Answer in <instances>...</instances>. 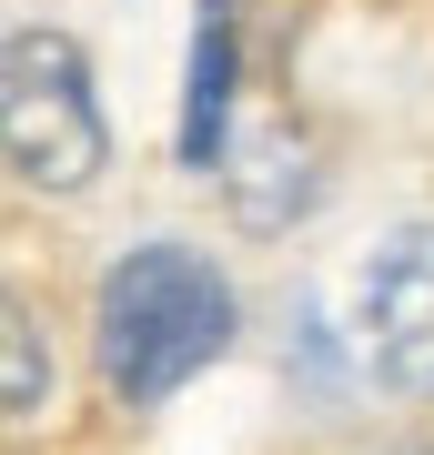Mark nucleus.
Instances as JSON below:
<instances>
[{
  "label": "nucleus",
  "instance_id": "nucleus-1",
  "mask_svg": "<svg viewBox=\"0 0 434 455\" xmlns=\"http://www.w3.org/2000/svg\"><path fill=\"white\" fill-rule=\"evenodd\" d=\"M101 385L122 405H172L193 374L233 344V283L212 274L193 243H131L112 274H101Z\"/></svg>",
  "mask_w": 434,
  "mask_h": 455
},
{
  "label": "nucleus",
  "instance_id": "nucleus-2",
  "mask_svg": "<svg viewBox=\"0 0 434 455\" xmlns=\"http://www.w3.org/2000/svg\"><path fill=\"white\" fill-rule=\"evenodd\" d=\"M0 142H11L20 193H81L112 163V122H101L91 61L71 31H11L0 51Z\"/></svg>",
  "mask_w": 434,
  "mask_h": 455
},
{
  "label": "nucleus",
  "instance_id": "nucleus-3",
  "mask_svg": "<svg viewBox=\"0 0 434 455\" xmlns=\"http://www.w3.org/2000/svg\"><path fill=\"white\" fill-rule=\"evenodd\" d=\"M354 344L394 395H434V223H404L354 274Z\"/></svg>",
  "mask_w": 434,
  "mask_h": 455
},
{
  "label": "nucleus",
  "instance_id": "nucleus-4",
  "mask_svg": "<svg viewBox=\"0 0 434 455\" xmlns=\"http://www.w3.org/2000/svg\"><path fill=\"white\" fill-rule=\"evenodd\" d=\"M233 0L193 11V82H182V172H233Z\"/></svg>",
  "mask_w": 434,
  "mask_h": 455
},
{
  "label": "nucleus",
  "instance_id": "nucleus-5",
  "mask_svg": "<svg viewBox=\"0 0 434 455\" xmlns=\"http://www.w3.org/2000/svg\"><path fill=\"white\" fill-rule=\"evenodd\" d=\"M0 344H11L0 415H11V425H31V415L51 405V355H41V314H31V293H11V304H0Z\"/></svg>",
  "mask_w": 434,
  "mask_h": 455
},
{
  "label": "nucleus",
  "instance_id": "nucleus-6",
  "mask_svg": "<svg viewBox=\"0 0 434 455\" xmlns=\"http://www.w3.org/2000/svg\"><path fill=\"white\" fill-rule=\"evenodd\" d=\"M404 455H434V445H404Z\"/></svg>",
  "mask_w": 434,
  "mask_h": 455
}]
</instances>
